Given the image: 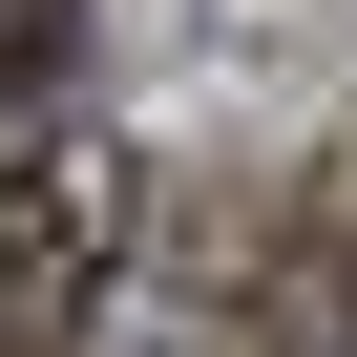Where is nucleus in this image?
Wrapping results in <instances>:
<instances>
[{"mask_svg": "<svg viewBox=\"0 0 357 357\" xmlns=\"http://www.w3.org/2000/svg\"><path fill=\"white\" fill-rule=\"evenodd\" d=\"M231 357H357V168H315L231 231Z\"/></svg>", "mask_w": 357, "mask_h": 357, "instance_id": "obj_2", "label": "nucleus"}, {"mask_svg": "<svg viewBox=\"0 0 357 357\" xmlns=\"http://www.w3.org/2000/svg\"><path fill=\"white\" fill-rule=\"evenodd\" d=\"M126 147H22V190H0V357H84L105 273H126Z\"/></svg>", "mask_w": 357, "mask_h": 357, "instance_id": "obj_1", "label": "nucleus"}, {"mask_svg": "<svg viewBox=\"0 0 357 357\" xmlns=\"http://www.w3.org/2000/svg\"><path fill=\"white\" fill-rule=\"evenodd\" d=\"M63 43H84V0H0V147L43 126V84H63Z\"/></svg>", "mask_w": 357, "mask_h": 357, "instance_id": "obj_3", "label": "nucleus"}]
</instances>
